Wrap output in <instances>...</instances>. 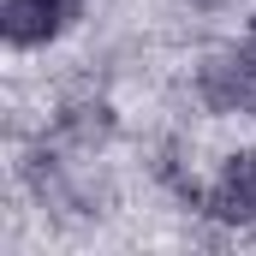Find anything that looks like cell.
Instances as JSON below:
<instances>
[{"instance_id": "1", "label": "cell", "mask_w": 256, "mask_h": 256, "mask_svg": "<svg viewBox=\"0 0 256 256\" xmlns=\"http://www.w3.org/2000/svg\"><path fill=\"white\" fill-rule=\"evenodd\" d=\"M196 102L220 120H256V48L232 42L196 66Z\"/></svg>"}, {"instance_id": "4", "label": "cell", "mask_w": 256, "mask_h": 256, "mask_svg": "<svg viewBox=\"0 0 256 256\" xmlns=\"http://www.w3.org/2000/svg\"><path fill=\"white\" fill-rule=\"evenodd\" d=\"M54 131H60L72 149L90 155V149H102V143L114 137V108H108V102H90V96H84V102H66L60 114H54Z\"/></svg>"}, {"instance_id": "2", "label": "cell", "mask_w": 256, "mask_h": 256, "mask_svg": "<svg viewBox=\"0 0 256 256\" xmlns=\"http://www.w3.org/2000/svg\"><path fill=\"white\" fill-rule=\"evenodd\" d=\"M84 18V0H0V36L12 54L48 48Z\"/></svg>"}, {"instance_id": "3", "label": "cell", "mask_w": 256, "mask_h": 256, "mask_svg": "<svg viewBox=\"0 0 256 256\" xmlns=\"http://www.w3.org/2000/svg\"><path fill=\"white\" fill-rule=\"evenodd\" d=\"M208 214L220 226H256V149H238L220 161L208 185Z\"/></svg>"}]
</instances>
